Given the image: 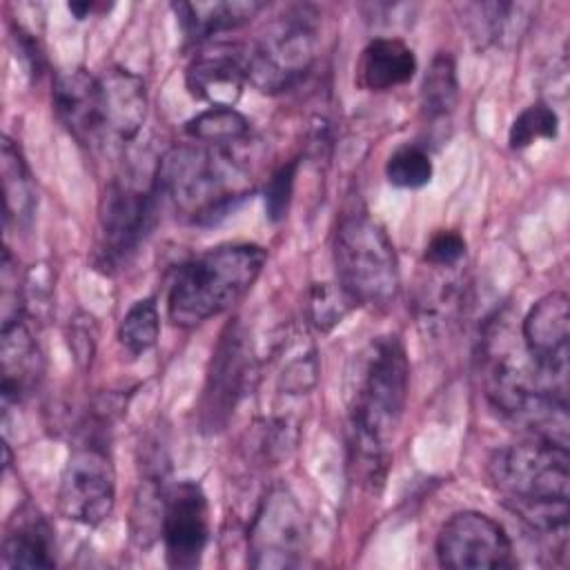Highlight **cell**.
Listing matches in <instances>:
<instances>
[{
  "mask_svg": "<svg viewBox=\"0 0 570 570\" xmlns=\"http://www.w3.org/2000/svg\"><path fill=\"white\" fill-rule=\"evenodd\" d=\"M430 154L416 145L399 147L385 163V178L401 189H419L432 180Z\"/></svg>",
  "mask_w": 570,
  "mask_h": 570,
  "instance_id": "cell-26",
  "label": "cell"
},
{
  "mask_svg": "<svg viewBox=\"0 0 570 570\" xmlns=\"http://www.w3.org/2000/svg\"><path fill=\"white\" fill-rule=\"evenodd\" d=\"M483 383L490 405L512 428L568 448V394L550 387L530 358L488 345Z\"/></svg>",
  "mask_w": 570,
  "mask_h": 570,
  "instance_id": "cell-5",
  "label": "cell"
},
{
  "mask_svg": "<svg viewBox=\"0 0 570 570\" xmlns=\"http://www.w3.org/2000/svg\"><path fill=\"white\" fill-rule=\"evenodd\" d=\"M249 370H252L249 352L238 323H234L223 332L214 350V358H212V367L207 374V385L200 403V416L205 428L218 430L225 425L227 416L234 412L238 399L243 396Z\"/></svg>",
  "mask_w": 570,
  "mask_h": 570,
  "instance_id": "cell-14",
  "label": "cell"
},
{
  "mask_svg": "<svg viewBox=\"0 0 570 570\" xmlns=\"http://www.w3.org/2000/svg\"><path fill=\"white\" fill-rule=\"evenodd\" d=\"M51 102L58 120L82 145H96L102 131L100 80L87 69H67L53 78Z\"/></svg>",
  "mask_w": 570,
  "mask_h": 570,
  "instance_id": "cell-15",
  "label": "cell"
},
{
  "mask_svg": "<svg viewBox=\"0 0 570 570\" xmlns=\"http://www.w3.org/2000/svg\"><path fill=\"white\" fill-rule=\"evenodd\" d=\"M465 256V238L454 229L436 232L425 247V263L432 267L450 269Z\"/></svg>",
  "mask_w": 570,
  "mask_h": 570,
  "instance_id": "cell-31",
  "label": "cell"
},
{
  "mask_svg": "<svg viewBox=\"0 0 570 570\" xmlns=\"http://www.w3.org/2000/svg\"><path fill=\"white\" fill-rule=\"evenodd\" d=\"M356 303L341 289V285L332 283H314L309 289V303L307 314L314 327L327 332L336 323L343 321V316L354 307Z\"/></svg>",
  "mask_w": 570,
  "mask_h": 570,
  "instance_id": "cell-29",
  "label": "cell"
},
{
  "mask_svg": "<svg viewBox=\"0 0 570 570\" xmlns=\"http://www.w3.org/2000/svg\"><path fill=\"white\" fill-rule=\"evenodd\" d=\"M2 407L22 401L40 372L38 345L22 321L2 325Z\"/></svg>",
  "mask_w": 570,
  "mask_h": 570,
  "instance_id": "cell-19",
  "label": "cell"
},
{
  "mask_svg": "<svg viewBox=\"0 0 570 570\" xmlns=\"http://www.w3.org/2000/svg\"><path fill=\"white\" fill-rule=\"evenodd\" d=\"M160 196L198 225H214L249 194L232 147L187 142L171 147L154 171Z\"/></svg>",
  "mask_w": 570,
  "mask_h": 570,
  "instance_id": "cell-3",
  "label": "cell"
},
{
  "mask_svg": "<svg viewBox=\"0 0 570 570\" xmlns=\"http://www.w3.org/2000/svg\"><path fill=\"white\" fill-rule=\"evenodd\" d=\"M523 350L539 376L561 394H568L570 309L563 292L541 296L521 323Z\"/></svg>",
  "mask_w": 570,
  "mask_h": 570,
  "instance_id": "cell-12",
  "label": "cell"
},
{
  "mask_svg": "<svg viewBox=\"0 0 570 570\" xmlns=\"http://www.w3.org/2000/svg\"><path fill=\"white\" fill-rule=\"evenodd\" d=\"M517 4L508 2H483V4H468L463 9L465 22L470 27L472 38L481 45L501 42L512 27V11Z\"/></svg>",
  "mask_w": 570,
  "mask_h": 570,
  "instance_id": "cell-28",
  "label": "cell"
},
{
  "mask_svg": "<svg viewBox=\"0 0 570 570\" xmlns=\"http://www.w3.org/2000/svg\"><path fill=\"white\" fill-rule=\"evenodd\" d=\"M265 258L261 245L227 243L185 261L169 283V321L194 327L229 309L254 285Z\"/></svg>",
  "mask_w": 570,
  "mask_h": 570,
  "instance_id": "cell-4",
  "label": "cell"
},
{
  "mask_svg": "<svg viewBox=\"0 0 570 570\" xmlns=\"http://www.w3.org/2000/svg\"><path fill=\"white\" fill-rule=\"evenodd\" d=\"M158 200L156 178L149 185L120 178L107 187L98 214L96 261L100 267H120L138 252L156 227Z\"/></svg>",
  "mask_w": 570,
  "mask_h": 570,
  "instance_id": "cell-8",
  "label": "cell"
},
{
  "mask_svg": "<svg viewBox=\"0 0 570 570\" xmlns=\"http://www.w3.org/2000/svg\"><path fill=\"white\" fill-rule=\"evenodd\" d=\"M160 334V316L154 296L136 301L118 325L120 345L131 354L140 356L151 350Z\"/></svg>",
  "mask_w": 570,
  "mask_h": 570,
  "instance_id": "cell-25",
  "label": "cell"
},
{
  "mask_svg": "<svg viewBox=\"0 0 570 570\" xmlns=\"http://www.w3.org/2000/svg\"><path fill=\"white\" fill-rule=\"evenodd\" d=\"M350 379V468L358 483L374 488L385 479L390 441L407 403L410 363L401 338L376 336L356 356Z\"/></svg>",
  "mask_w": 570,
  "mask_h": 570,
  "instance_id": "cell-1",
  "label": "cell"
},
{
  "mask_svg": "<svg viewBox=\"0 0 570 570\" xmlns=\"http://www.w3.org/2000/svg\"><path fill=\"white\" fill-rule=\"evenodd\" d=\"M459 100V80H456V65L448 51H439L421 85V111L428 120L445 118L454 111Z\"/></svg>",
  "mask_w": 570,
  "mask_h": 570,
  "instance_id": "cell-23",
  "label": "cell"
},
{
  "mask_svg": "<svg viewBox=\"0 0 570 570\" xmlns=\"http://www.w3.org/2000/svg\"><path fill=\"white\" fill-rule=\"evenodd\" d=\"M2 189H4V223L27 225L36 212V187L29 167L13 145V140H2Z\"/></svg>",
  "mask_w": 570,
  "mask_h": 570,
  "instance_id": "cell-22",
  "label": "cell"
},
{
  "mask_svg": "<svg viewBox=\"0 0 570 570\" xmlns=\"http://www.w3.org/2000/svg\"><path fill=\"white\" fill-rule=\"evenodd\" d=\"M116 501V476L107 452L98 443L78 445L60 476L58 508L82 525L102 523Z\"/></svg>",
  "mask_w": 570,
  "mask_h": 570,
  "instance_id": "cell-11",
  "label": "cell"
},
{
  "mask_svg": "<svg viewBox=\"0 0 570 570\" xmlns=\"http://www.w3.org/2000/svg\"><path fill=\"white\" fill-rule=\"evenodd\" d=\"M316 374H318L316 356L314 352H309L307 356L294 358L289 365H285V370L281 372V387L287 394H305L309 387H314Z\"/></svg>",
  "mask_w": 570,
  "mask_h": 570,
  "instance_id": "cell-32",
  "label": "cell"
},
{
  "mask_svg": "<svg viewBox=\"0 0 570 570\" xmlns=\"http://www.w3.org/2000/svg\"><path fill=\"white\" fill-rule=\"evenodd\" d=\"M488 479L499 501L532 532L566 541L570 517V456L566 445L523 439L497 448Z\"/></svg>",
  "mask_w": 570,
  "mask_h": 570,
  "instance_id": "cell-2",
  "label": "cell"
},
{
  "mask_svg": "<svg viewBox=\"0 0 570 570\" xmlns=\"http://www.w3.org/2000/svg\"><path fill=\"white\" fill-rule=\"evenodd\" d=\"M102 131L120 142H129L142 129L147 118V89L140 76L111 67L100 78Z\"/></svg>",
  "mask_w": 570,
  "mask_h": 570,
  "instance_id": "cell-17",
  "label": "cell"
},
{
  "mask_svg": "<svg viewBox=\"0 0 570 570\" xmlns=\"http://www.w3.org/2000/svg\"><path fill=\"white\" fill-rule=\"evenodd\" d=\"M265 4L263 2H178L174 4V11L178 16V22L185 31V36L191 42H203L216 33L236 29L245 24L249 18H254Z\"/></svg>",
  "mask_w": 570,
  "mask_h": 570,
  "instance_id": "cell-21",
  "label": "cell"
},
{
  "mask_svg": "<svg viewBox=\"0 0 570 570\" xmlns=\"http://www.w3.org/2000/svg\"><path fill=\"white\" fill-rule=\"evenodd\" d=\"M160 534L171 568H196L209 541V501L200 483L178 481L165 488Z\"/></svg>",
  "mask_w": 570,
  "mask_h": 570,
  "instance_id": "cell-13",
  "label": "cell"
},
{
  "mask_svg": "<svg viewBox=\"0 0 570 570\" xmlns=\"http://www.w3.org/2000/svg\"><path fill=\"white\" fill-rule=\"evenodd\" d=\"M336 283L356 305H387L399 292V261L387 232L358 205L334 234Z\"/></svg>",
  "mask_w": 570,
  "mask_h": 570,
  "instance_id": "cell-6",
  "label": "cell"
},
{
  "mask_svg": "<svg viewBox=\"0 0 570 570\" xmlns=\"http://www.w3.org/2000/svg\"><path fill=\"white\" fill-rule=\"evenodd\" d=\"M307 543L305 512L285 485H274L258 503L247 530L252 568L283 570L301 563Z\"/></svg>",
  "mask_w": 570,
  "mask_h": 570,
  "instance_id": "cell-9",
  "label": "cell"
},
{
  "mask_svg": "<svg viewBox=\"0 0 570 570\" xmlns=\"http://www.w3.org/2000/svg\"><path fill=\"white\" fill-rule=\"evenodd\" d=\"M189 94L209 107H234L247 82L245 51L229 45H214L198 53L185 73Z\"/></svg>",
  "mask_w": 570,
  "mask_h": 570,
  "instance_id": "cell-16",
  "label": "cell"
},
{
  "mask_svg": "<svg viewBox=\"0 0 570 570\" xmlns=\"http://www.w3.org/2000/svg\"><path fill=\"white\" fill-rule=\"evenodd\" d=\"M318 9L289 4L274 16L245 49L247 82L263 94H278L312 69L318 49Z\"/></svg>",
  "mask_w": 570,
  "mask_h": 570,
  "instance_id": "cell-7",
  "label": "cell"
},
{
  "mask_svg": "<svg viewBox=\"0 0 570 570\" xmlns=\"http://www.w3.org/2000/svg\"><path fill=\"white\" fill-rule=\"evenodd\" d=\"M56 541L49 521L31 503L20 505L4 530L2 561L9 568H53Z\"/></svg>",
  "mask_w": 570,
  "mask_h": 570,
  "instance_id": "cell-18",
  "label": "cell"
},
{
  "mask_svg": "<svg viewBox=\"0 0 570 570\" xmlns=\"http://www.w3.org/2000/svg\"><path fill=\"white\" fill-rule=\"evenodd\" d=\"M439 566L450 570H503L514 566L505 530L483 512L452 514L436 534Z\"/></svg>",
  "mask_w": 570,
  "mask_h": 570,
  "instance_id": "cell-10",
  "label": "cell"
},
{
  "mask_svg": "<svg viewBox=\"0 0 570 570\" xmlns=\"http://www.w3.org/2000/svg\"><path fill=\"white\" fill-rule=\"evenodd\" d=\"M298 160L292 158L289 163L281 165L265 185V212L272 223H278L287 216L292 194H294V180H296Z\"/></svg>",
  "mask_w": 570,
  "mask_h": 570,
  "instance_id": "cell-30",
  "label": "cell"
},
{
  "mask_svg": "<svg viewBox=\"0 0 570 570\" xmlns=\"http://www.w3.org/2000/svg\"><path fill=\"white\" fill-rule=\"evenodd\" d=\"M185 134L196 142L234 147L247 138L249 122L234 107H209L185 122Z\"/></svg>",
  "mask_w": 570,
  "mask_h": 570,
  "instance_id": "cell-24",
  "label": "cell"
},
{
  "mask_svg": "<svg viewBox=\"0 0 570 570\" xmlns=\"http://www.w3.org/2000/svg\"><path fill=\"white\" fill-rule=\"evenodd\" d=\"M416 71V56L401 38H374L361 56V85L370 91H387L405 85Z\"/></svg>",
  "mask_w": 570,
  "mask_h": 570,
  "instance_id": "cell-20",
  "label": "cell"
},
{
  "mask_svg": "<svg viewBox=\"0 0 570 570\" xmlns=\"http://www.w3.org/2000/svg\"><path fill=\"white\" fill-rule=\"evenodd\" d=\"M557 134H559L557 111L546 102H534L512 120L508 131V145L512 149H523L539 138L552 140L557 138Z\"/></svg>",
  "mask_w": 570,
  "mask_h": 570,
  "instance_id": "cell-27",
  "label": "cell"
}]
</instances>
